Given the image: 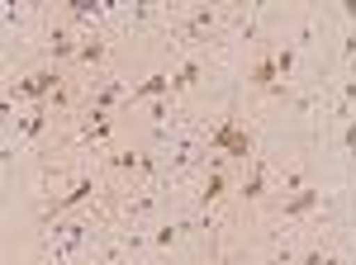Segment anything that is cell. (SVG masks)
<instances>
[{
	"mask_svg": "<svg viewBox=\"0 0 356 265\" xmlns=\"http://www.w3.org/2000/svg\"><path fill=\"white\" fill-rule=\"evenodd\" d=\"M214 147H219L223 157H238V161H243L247 152H252V137H247V128L238 123V119H223L219 128H214Z\"/></svg>",
	"mask_w": 356,
	"mask_h": 265,
	"instance_id": "1",
	"label": "cell"
},
{
	"mask_svg": "<svg viewBox=\"0 0 356 265\" xmlns=\"http://www.w3.org/2000/svg\"><path fill=\"white\" fill-rule=\"evenodd\" d=\"M53 85H57V71H33V76H24L15 85V95H33V100H38V95H48Z\"/></svg>",
	"mask_w": 356,
	"mask_h": 265,
	"instance_id": "2",
	"label": "cell"
},
{
	"mask_svg": "<svg viewBox=\"0 0 356 265\" xmlns=\"http://www.w3.org/2000/svg\"><path fill=\"white\" fill-rule=\"evenodd\" d=\"M247 80H252L257 90H271L275 80H280V71H275V57H271V53H266V57H257V67L247 71Z\"/></svg>",
	"mask_w": 356,
	"mask_h": 265,
	"instance_id": "3",
	"label": "cell"
},
{
	"mask_svg": "<svg viewBox=\"0 0 356 265\" xmlns=\"http://www.w3.org/2000/svg\"><path fill=\"white\" fill-rule=\"evenodd\" d=\"M309 209H318V189H300L295 199H285V204H280V218H300V213H309Z\"/></svg>",
	"mask_w": 356,
	"mask_h": 265,
	"instance_id": "4",
	"label": "cell"
},
{
	"mask_svg": "<svg viewBox=\"0 0 356 265\" xmlns=\"http://www.w3.org/2000/svg\"><path fill=\"white\" fill-rule=\"evenodd\" d=\"M171 90V76H147L138 90H129V100H147V95H166Z\"/></svg>",
	"mask_w": 356,
	"mask_h": 265,
	"instance_id": "5",
	"label": "cell"
},
{
	"mask_svg": "<svg viewBox=\"0 0 356 265\" xmlns=\"http://www.w3.org/2000/svg\"><path fill=\"white\" fill-rule=\"evenodd\" d=\"M86 194H90V180H76V185L67 189V194H62V199H57V204H53L48 213H62V209H72V204H81Z\"/></svg>",
	"mask_w": 356,
	"mask_h": 265,
	"instance_id": "6",
	"label": "cell"
},
{
	"mask_svg": "<svg viewBox=\"0 0 356 265\" xmlns=\"http://www.w3.org/2000/svg\"><path fill=\"white\" fill-rule=\"evenodd\" d=\"M261 189H266V166H252V176L243 180V199H261Z\"/></svg>",
	"mask_w": 356,
	"mask_h": 265,
	"instance_id": "7",
	"label": "cell"
},
{
	"mask_svg": "<svg viewBox=\"0 0 356 265\" xmlns=\"http://www.w3.org/2000/svg\"><path fill=\"white\" fill-rule=\"evenodd\" d=\"M219 194H223V171L214 166V171H209V180H204V194H200V199H204V204H214Z\"/></svg>",
	"mask_w": 356,
	"mask_h": 265,
	"instance_id": "8",
	"label": "cell"
},
{
	"mask_svg": "<svg viewBox=\"0 0 356 265\" xmlns=\"http://www.w3.org/2000/svg\"><path fill=\"white\" fill-rule=\"evenodd\" d=\"M195 80H200V62H186V67L171 76V85H195Z\"/></svg>",
	"mask_w": 356,
	"mask_h": 265,
	"instance_id": "9",
	"label": "cell"
},
{
	"mask_svg": "<svg viewBox=\"0 0 356 265\" xmlns=\"http://www.w3.org/2000/svg\"><path fill=\"white\" fill-rule=\"evenodd\" d=\"M76 57H81V62H100V57H105V43H95V38H90V43H86Z\"/></svg>",
	"mask_w": 356,
	"mask_h": 265,
	"instance_id": "10",
	"label": "cell"
},
{
	"mask_svg": "<svg viewBox=\"0 0 356 265\" xmlns=\"http://www.w3.org/2000/svg\"><path fill=\"white\" fill-rule=\"evenodd\" d=\"M67 53H76V48L67 43V33H57V38H53V57H67Z\"/></svg>",
	"mask_w": 356,
	"mask_h": 265,
	"instance_id": "11",
	"label": "cell"
},
{
	"mask_svg": "<svg viewBox=\"0 0 356 265\" xmlns=\"http://www.w3.org/2000/svg\"><path fill=\"white\" fill-rule=\"evenodd\" d=\"M300 265H328V256H323V251H309V256H304Z\"/></svg>",
	"mask_w": 356,
	"mask_h": 265,
	"instance_id": "12",
	"label": "cell"
},
{
	"mask_svg": "<svg viewBox=\"0 0 356 265\" xmlns=\"http://www.w3.org/2000/svg\"><path fill=\"white\" fill-rule=\"evenodd\" d=\"M347 152L356 157V123H347Z\"/></svg>",
	"mask_w": 356,
	"mask_h": 265,
	"instance_id": "13",
	"label": "cell"
}]
</instances>
